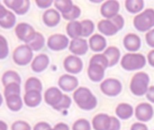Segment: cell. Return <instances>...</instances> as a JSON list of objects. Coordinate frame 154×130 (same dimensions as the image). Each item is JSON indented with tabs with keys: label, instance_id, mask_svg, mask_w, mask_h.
<instances>
[{
	"label": "cell",
	"instance_id": "obj_1",
	"mask_svg": "<svg viewBox=\"0 0 154 130\" xmlns=\"http://www.w3.org/2000/svg\"><path fill=\"white\" fill-rule=\"evenodd\" d=\"M73 100L78 107L83 111H92L97 105V100L92 92L84 86L79 87L73 93Z\"/></svg>",
	"mask_w": 154,
	"mask_h": 130
},
{
	"label": "cell",
	"instance_id": "obj_2",
	"mask_svg": "<svg viewBox=\"0 0 154 130\" xmlns=\"http://www.w3.org/2000/svg\"><path fill=\"white\" fill-rule=\"evenodd\" d=\"M150 76L145 72L136 73L130 82V91L135 96L141 97L146 95L149 90Z\"/></svg>",
	"mask_w": 154,
	"mask_h": 130
},
{
	"label": "cell",
	"instance_id": "obj_3",
	"mask_svg": "<svg viewBox=\"0 0 154 130\" xmlns=\"http://www.w3.org/2000/svg\"><path fill=\"white\" fill-rule=\"evenodd\" d=\"M134 28L141 32H148L154 27V9L148 8L134 18Z\"/></svg>",
	"mask_w": 154,
	"mask_h": 130
},
{
	"label": "cell",
	"instance_id": "obj_4",
	"mask_svg": "<svg viewBox=\"0 0 154 130\" xmlns=\"http://www.w3.org/2000/svg\"><path fill=\"white\" fill-rule=\"evenodd\" d=\"M146 58L140 53H127L121 59V66L126 71H135L143 68L146 65Z\"/></svg>",
	"mask_w": 154,
	"mask_h": 130
},
{
	"label": "cell",
	"instance_id": "obj_5",
	"mask_svg": "<svg viewBox=\"0 0 154 130\" xmlns=\"http://www.w3.org/2000/svg\"><path fill=\"white\" fill-rule=\"evenodd\" d=\"M33 51L27 45H20L18 46L13 52V60L17 66H27L29 63L32 62Z\"/></svg>",
	"mask_w": 154,
	"mask_h": 130
},
{
	"label": "cell",
	"instance_id": "obj_6",
	"mask_svg": "<svg viewBox=\"0 0 154 130\" xmlns=\"http://www.w3.org/2000/svg\"><path fill=\"white\" fill-rule=\"evenodd\" d=\"M101 92L108 97H116L119 95L123 90L122 83L116 78H107L100 84Z\"/></svg>",
	"mask_w": 154,
	"mask_h": 130
},
{
	"label": "cell",
	"instance_id": "obj_7",
	"mask_svg": "<svg viewBox=\"0 0 154 130\" xmlns=\"http://www.w3.org/2000/svg\"><path fill=\"white\" fill-rule=\"evenodd\" d=\"M69 38L65 34L56 33L52 34L48 38L47 46L52 51H61L69 46Z\"/></svg>",
	"mask_w": 154,
	"mask_h": 130
},
{
	"label": "cell",
	"instance_id": "obj_8",
	"mask_svg": "<svg viewBox=\"0 0 154 130\" xmlns=\"http://www.w3.org/2000/svg\"><path fill=\"white\" fill-rule=\"evenodd\" d=\"M14 32L16 37L21 41H23L25 44H28L34 37L36 31L31 24L27 22H20L16 24L14 28Z\"/></svg>",
	"mask_w": 154,
	"mask_h": 130
},
{
	"label": "cell",
	"instance_id": "obj_9",
	"mask_svg": "<svg viewBox=\"0 0 154 130\" xmlns=\"http://www.w3.org/2000/svg\"><path fill=\"white\" fill-rule=\"evenodd\" d=\"M63 67L69 75H78L83 69V62L79 57L69 55L63 61Z\"/></svg>",
	"mask_w": 154,
	"mask_h": 130
},
{
	"label": "cell",
	"instance_id": "obj_10",
	"mask_svg": "<svg viewBox=\"0 0 154 130\" xmlns=\"http://www.w3.org/2000/svg\"><path fill=\"white\" fill-rule=\"evenodd\" d=\"M134 115H135V118L140 122H143V123L148 122V121H150L153 118V107H152V104H150L148 102L140 103L135 108Z\"/></svg>",
	"mask_w": 154,
	"mask_h": 130
},
{
	"label": "cell",
	"instance_id": "obj_11",
	"mask_svg": "<svg viewBox=\"0 0 154 130\" xmlns=\"http://www.w3.org/2000/svg\"><path fill=\"white\" fill-rule=\"evenodd\" d=\"M3 4L18 15L25 14L31 6V2L29 0H4Z\"/></svg>",
	"mask_w": 154,
	"mask_h": 130
},
{
	"label": "cell",
	"instance_id": "obj_12",
	"mask_svg": "<svg viewBox=\"0 0 154 130\" xmlns=\"http://www.w3.org/2000/svg\"><path fill=\"white\" fill-rule=\"evenodd\" d=\"M58 85L63 92L74 93L79 88V80L76 76L69 74L62 75L58 80Z\"/></svg>",
	"mask_w": 154,
	"mask_h": 130
},
{
	"label": "cell",
	"instance_id": "obj_13",
	"mask_svg": "<svg viewBox=\"0 0 154 130\" xmlns=\"http://www.w3.org/2000/svg\"><path fill=\"white\" fill-rule=\"evenodd\" d=\"M119 10H120V4L118 1L107 0L104 2V4H102L100 8V13L104 18L110 20L119 14L118 13Z\"/></svg>",
	"mask_w": 154,
	"mask_h": 130
},
{
	"label": "cell",
	"instance_id": "obj_14",
	"mask_svg": "<svg viewBox=\"0 0 154 130\" xmlns=\"http://www.w3.org/2000/svg\"><path fill=\"white\" fill-rule=\"evenodd\" d=\"M64 94L62 93L61 90L58 87H50L44 93L43 99L44 102L52 108L56 107L63 99Z\"/></svg>",
	"mask_w": 154,
	"mask_h": 130
},
{
	"label": "cell",
	"instance_id": "obj_15",
	"mask_svg": "<svg viewBox=\"0 0 154 130\" xmlns=\"http://www.w3.org/2000/svg\"><path fill=\"white\" fill-rule=\"evenodd\" d=\"M16 23V17L14 13L9 11L4 4H1L0 9V26L4 29H11ZM16 26V25H15Z\"/></svg>",
	"mask_w": 154,
	"mask_h": 130
},
{
	"label": "cell",
	"instance_id": "obj_16",
	"mask_svg": "<svg viewBox=\"0 0 154 130\" xmlns=\"http://www.w3.org/2000/svg\"><path fill=\"white\" fill-rule=\"evenodd\" d=\"M88 49H89V45L87 40H84L82 38L71 40L69 46V49L72 53V55H75L78 57L84 56L85 54H87Z\"/></svg>",
	"mask_w": 154,
	"mask_h": 130
},
{
	"label": "cell",
	"instance_id": "obj_17",
	"mask_svg": "<svg viewBox=\"0 0 154 130\" xmlns=\"http://www.w3.org/2000/svg\"><path fill=\"white\" fill-rule=\"evenodd\" d=\"M106 68L100 64L90 62L88 67V78L94 83H99L104 79Z\"/></svg>",
	"mask_w": 154,
	"mask_h": 130
},
{
	"label": "cell",
	"instance_id": "obj_18",
	"mask_svg": "<svg viewBox=\"0 0 154 130\" xmlns=\"http://www.w3.org/2000/svg\"><path fill=\"white\" fill-rule=\"evenodd\" d=\"M97 29L101 34L105 36H113L116 35L120 29L117 27L116 22H114L113 19L107 20V19H103L98 22L97 23Z\"/></svg>",
	"mask_w": 154,
	"mask_h": 130
},
{
	"label": "cell",
	"instance_id": "obj_19",
	"mask_svg": "<svg viewBox=\"0 0 154 130\" xmlns=\"http://www.w3.org/2000/svg\"><path fill=\"white\" fill-rule=\"evenodd\" d=\"M123 44L126 50H128L130 53H134L140 49L142 41H141V38L137 34L128 33L125 36L123 40Z\"/></svg>",
	"mask_w": 154,
	"mask_h": 130
},
{
	"label": "cell",
	"instance_id": "obj_20",
	"mask_svg": "<svg viewBox=\"0 0 154 130\" xmlns=\"http://www.w3.org/2000/svg\"><path fill=\"white\" fill-rule=\"evenodd\" d=\"M60 18H61L60 13L58 10L54 8H50L43 13L42 22L46 26L51 28V27L57 26L60 23Z\"/></svg>",
	"mask_w": 154,
	"mask_h": 130
},
{
	"label": "cell",
	"instance_id": "obj_21",
	"mask_svg": "<svg viewBox=\"0 0 154 130\" xmlns=\"http://www.w3.org/2000/svg\"><path fill=\"white\" fill-rule=\"evenodd\" d=\"M111 126V116L106 113H99L92 120L94 130H109Z\"/></svg>",
	"mask_w": 154,
	"mask_h": 130
},
{
	"label": "cell",
	"instance_id": "obj_22",
	"mask_svg": "<svg viewBox=\"0 0 154 130\" xmlns=\"http://www.w3.org/2000/svg\"><path fill=\"white\" fill-rule=\"evenodd\" d=\"M88 45L92 51L101 52L106 49V40L102 34L95 33L89 38Z\"/></svg>",
	"mask_w": 154,
	"mask_h": 130
},
{
	"label": "cell",
	"instance_id": "obj_23",
	"mask_svg": "<svg viewBox=\"0 0 154 130\" xmlns=\"http://www.w3.org/2000/svg\"><path fill=\"white\" fill-rule=\"evenodd\" d=\"M50 64V58L46 54L37 55L31 63V68L34 73H42L48 67Z\"/></svg>",
	"mask_w": 154,
	"mask_h": 130
},
{
	"label": "cell",
	"instance_id": "obj_24",
	"mask_svg": "<svg viewBox=\"0 0 154 130\" xmlns=\"http://www.w3.org/2000/svg\"><path fill=\"white\" fill-rule=\"evenodd\" d=\"M42 101V93L38 91H29L25 92L23 95V102L27 107L34 108L41 104Z\"/></svg>",
	"mask_w": 154,
	"mask_h": 130
},
{
	"label": "cell",
	"instance_id": "obj_25",
	"mask_svg": "<svg viewBox=\"0 0 154 130\" xmlns=\"http://www.w3.org/2000/svg\"><path fill=\"white\" fill-rule=\"evenodd\" d=\"M134 108L128 103H119L116 108V115L122 120H126L134 115Z\"/></svg>",
	"mask_w": 154,
	"mask_h": 130
},
{
	"label": "cell",
	"instance_id": "obj_26",
	"mask_svg": "<svg viewBox=\"0 0 154 130\" xmlns=\"http://www.w3.org/2000/svg\"><path fill=\"white\" fill-rule=\"evenodd\" d=\"M5 103H6L7 108L11 111L17 112L23 108V100H22V97L20 94L9 95L7 97H5Z\"/></svg>",
	"mask_w": 154,
	"mask_h": 130
},
{
	"label": "cell",
	"instance_id": "obj_27",
	"mask_svg": "<svg viewBox=\"0 0 154 130\" xmlns=\"http://www.w3.org/2000/svg\"><path fill=\"white\" fill-rule=\"evenodd\" d=\"M66 31L69 38L72 40L82 37V24L81 22L72 21L69 22L66 26Z\"/></svg>",
	"mask_w": 154,
	"mask_h": 130
},
{
	"label": "cell",
	"instance_id": "obj_28",
	"mask_svg": "<svg viewBox=\"0 0 154 130\" xmlns=\"http://www.w3.org/2000/svg\"><path fill=\"white\" fill-rule=\"evenodd\" d=\"M104 54L106 56V58H108L109 61V67H112L114 66H116L121 58V52L120 49L117 47L115 46H110L107 47L106 49L104 51Z\"/></svg>",
	"mask_w": 154,
	"mask_h": 130
},
{
	"label": "cell",
	"instance_id": "obj_29",
	"mask_svg": "<svg viewBox=\"0 0 154 130\" xmlns=\"http://www.w3.org/2000/svg\"><path fill=\"white\" fill-rule=\"evenodd\" d=\"M1 81H2L3 85L6 86L7 84H21L22 79H21V76L19 75V74L17 72H15L14 70H7L3 74Z\"/></svg>",
	"mask_w": 154,
	"mask_h": 130
},
{
	"label": "cell",
	"instance_id": "obj_30",
	"mask_svg": "<svg viewBox=\"0 0 154 130\" xmlns=\"http://www.w3.org/2000/svg\"><path fill=\"white\" fill-rule=\"evenodd\" d=\"M126 10L130 13H140L144 8V1L143 0H126L125 2Z\"/></svg>",
	"mask_w": 154,
	"mask_h": 130
},
{
	"label": "cell",
	"instance_id": "obj_31",
	"mask_svg": "<svg viewBox=\"0 0 154 130\" xmlns=\"http://www.w3.org/2000/svg\"><path fill=\"white\" fill-rule=\"evenodd\" d=\"M27 45L32 49V51H40L45 45L44 36L41 32L36 31L34 37L32 38V40Z\"/></svg>",
	"mask_w": 154,
	"mask_h": 130
},
{
	"label": "cell",
	"instance_id": "obj_32",
	"mask_svg": "<svg viewBox=\"0 0 154 130\" xmlns=\"http://www.w3.org/2000/svg\"><path fill=\"white\" fill-rule=\"evenodd\" d=\"M24 91L29 92V91H38L41 92L42 91V84L41 80L37 77H30L26 80L25 84H24Z\"/></svg>",
	"mask_w": 154,
	"mask_h": 130
},
{
	"label": "cell",
	"instance_id": "obj_33",
	"mask_svg": "<svg viewBox=\"0 0 154 130\" xmlns=\"http://www.w3.org/2000/svg\"><path fill=\"white\" fill-rule=\"evenodd\" d=\"M54 5L56 10H58L61 14L68 13L75 5L70 0H56L54 1Z\"/></svg>",
	"mask_w": 154,
	"mask_h": 130
},
{
	"label": "cell",
	"instance_id": "obj_34",
	"mask_svg": "<svg viewBox=\"0 0 154 130\" xmlns=\"http://www.w3.org/2000/svg\"><path fill=\"white\" fill-rule=\"evenodd\" d=\"M82 24V37L90 36L95 31V24L91 20H83L81 21Z\"/></svg>",
	"mask_w": 154,
	"mask_h": 130
},
{
	"label": "cell",
	"instance_id": "obj_35",
	"mask_svg": "<svg viewBox=\"0 0 154 130\" xmlns=\"http://www.w3.org/2000/svg\"><path fill=\"white\" fill-rule=\"evenodd\" d=\"M81 14V9L78 6V5H74L73 8L68 13H65V14H61L62 17L65 19V20H68L69 22H72V21H76V19H78Z\"/></svg>",
	"mask_w": 154,
	"mask_h": 130
},
{
	"label": "cell",
	"instance_id": "obj_36",
	"mask_svg": "<svg viewBox=\"0 0 154 130\" xmlns=\"http://www.w3.org/2000/svg\"><path fill=\"white\" fill-rule=\"evenodd\" d=\"M13 94H20L21 95V87L18 84H10L5 86L4 89V96L7 97Z\"/></svg>",
	"mask_w": 154,
	"mask_h": 130
},
{
	"label": "cell",
	"instance_id": "obj_37",
	"mask_svg": "<svg viewBox=\"0 0 154 130\" xmlns=\"http://www.w3.org/2000/svg\"><path fill=\"white\" fill-rule=\"evenodd\" d=\"M72 130H91L90 122L86 119H79L74 122Z\"/></svg>",
	"mask_w": 154,
	"mask_h": 130
},
{
	"label": "cell",
	"instance_id": "obj_38",
	"mask_svg": "<svg viewBox=\"0 0 154 130\" xmlns=\"http://www.w3.org/2000/svg\"><path fill=\"white\" fill-rule=\"evenodd\" d=\"M71 105V98L67 95V94H64L63 96V99L61 100V102L56 106L54 107L53 109L55 111H60L62 110H68Z\"/></svg>",
	"mask_w": 154,
	"mask_h": 130
},
{
	"label": "cell",
	"instance_id": "obj_39",
	"mask_svg": "<svg viewBox=\"0 0 154 130\" xmlns=\"http://www.w3.org/2000/svg\"><path fill=\"white\" fill-rule=\"evenodd\" d=\"M0 42H1V49H0V59H5L7 58L9 54V49H8V42L6 39L1 35L0 36Z\"/></svg>",
	"mask_w": 154,
	"mask_h": 130
},
{
	"label": "cell",
	"instance_id": "obj_40",
	"mask_svg": "<svg viewBox=\"0 0 154 130\" xmlns=\"http://www.w3.org/2000/svg\"><path fill=\"white\" fill-rule=\"evenodd\" d=\"M12 130H32V128L29 123L23 120H17L12 124Z\"/></svg>",
	"mask_w": 154,
	"mask_h": 130
},
{
	"label": "cell",
	"instance_id": "obj_41",
	"mask_svg": "<svg viewBox=\"0 0 154 130\" xmlns=\"http://www.w3.org/2000/svg\"><path fill=\"white\" fill-rule=\"evenodd\" d=\"M35 4L39 8L42 9H50L51 5L54 4V1L52 0H35Z\"/></svg>",
	"mask_w": 154,
	"mask_h": 130
},
{
	"label": "cell",
	"instance_id": "obj_42",
	"mask_svg": "<svg viewBox=\"0 0 154 130\" xmlns=\"http://www.w3.org/2000/svg\"><path fill=\"white\" fill-rule=\"evenodd\" d=\"M145 40H146V43L151 48L154 49V28L152 30H151L150 31L146 32V34H145Z\"/></svg>",
	"mask_w": 154,
	"mask_h": 130
},
{
	"label": "cell",
	"instance_id": "obj_43",
	"mask_svg": "<svg viewBox=\"0 0 154 130\" xmlns=\"http://www.w3.org/2000/svg\"><path fill=\"white\" fill-rule=\"evenodd\" d=\"M120 129H121L120 120L117 118L111 116V126L109 130H120Z\"/></svg>",
	"mask_w": 154,
	"mask_h": 130
},
{
	"label": "cell",
	"instance_id": "obj_44",
	"mask_svg": "<svg viewBox=\"0 0 154 130\" xmlns=\"http://www.w3.org/2000/svg\"><path fill=\"white\" fill-rule=\"evenodd\" d=\"M51 129V126H50L49 123L44 122V121H41V122L37 123L34 126V128H33L32 130H49Z\"/></svg>",
	"mask_w": 154,
	"mask_h": 130
},
{
	"label": "cell",
	"instance_id": "obj_45",
	"mask_svg": "<svg viewBox=\"0 0 154 130\" xmlns=\"http://www.w3.org/2000/svg\"><path fill=\"white\" fill-rule=\"evenodd\" d=\"M131 130H149L148 127L143 122L134 123L131 127Z\"/></svg>",
	"mask_w": 154,
	"mask_h": 130
},
{
	"label": "cell",
	"instance_id": "obj_46",
	"mask_svg": "<svg viewBox=\"0 0 154 130\" xmlns=\"http://www.w3.org/2000/svg\"><path fill=\"white\" fill-rule=\"evenodd\" d=\"M146 98L150 102L154 104V85L151 86L149 88V90H148V92L146 93Z\"/></svg>",
	"mask_w": 154,
	"mask_h": 130
},
{
	"label": "cell",
	"instance_id": "obj_47",
	"mask_svg": "<svg viewBox=\"0 0 154 130\" xmlns=\"http://www.w3.org/2000/svg\"><path fill=\"white\" fill-rule=\"evenodd\" d=\"M147 61L148 63L150 64L151 66L154 67V49L151 50L149 53H148V56H147Z\"/></svg>",
	"mask_w": 154,
	"mask_h": 130
},
{
	"label": "cell",
	"instance_id": "obj_48",
	"mask_svg": "<svg viewBox=\"0 0 154 130\" xmlns=\"http://www.w3.org/2000/svg\"><path fill=\"white\" fill-rule=\"evenodd\" d=\"M53 129L55 130H69V126L67 124H65V123H62V122L56 124Z\"/></svg>",
	"mask_w": 154,
	"mask_h": 130
},
{
	"label": "cell",
	"instance_id": "obj_49",
	"mask_svg": "<svg viewBox=\"0 0 154 130\" xmlns=\"http://www.w3.org/2000/svg\"><path fill=\"white\" fill-rule=\"evenodd\" d=\"M0 128H1V130H7V125L4 120L0 121Z\"/></svg>",
	"mask_w": 154,
	"mask_h": 130
},
{
	"label": "cell",
	"instance_id": "obj_50",
	"mask_svg": "<svg viewBox=\"0 0 154 130\" xmlns=\"http://www.w3.org/2000/svg\"><path fill=\"white\" fill-rule=\"evenodd\" d=\"M49 130H55L54 129H49Z\"/></svg>",
	"mask_w": 154,
	"mask_h": 130
}]
</instances>
